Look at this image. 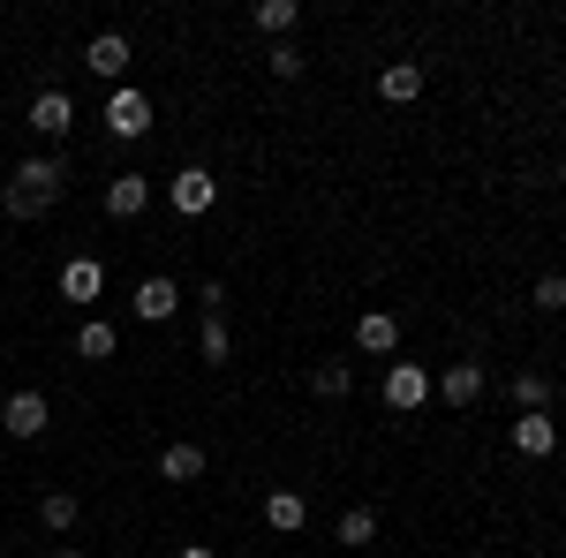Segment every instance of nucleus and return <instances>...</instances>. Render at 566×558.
<instances>
[{"label":"nucleus","mask_w":566,"mask_h":558,"mask_svg":"<svg viewBox=\"0 0 566 558\" xmlns=\"http://www.w3.org/2000/svg\"><path fill=\"white\" fill-rule=\"evenodd\" d=\"M53 197H61V159H23L15 181H8V212H15V219H39Z\"/></svg>","instance_id":"1"},{"label":"nucleus","mask_w":566,"mask_h":558,"mask_svg":"<svg viewBox=\"0 0 566 558\" xmlns=\"http://www.w3.org/2000/svg\"><path fill=\"white\" fill-rule=\"evenodd\" d=\"M106 129L122 136V144H136V136L151 129V98L129 91V84H114V98H106Z\"/></svg>","instance_id":"2"},{"label":"nucleus","mask_w":566,"mask_h":558,"mask_svg":"<svg viewBox=\"0 0 566 558\" xmlns=\"http://www.w3.org/2000/svg\"><path fill=\"white\" fill-rule=\"evenodd\" d=\"M212 197H219V181L205 167H181L175 181H167V204H175L181 219H197V212H212Z\"/></svg>","instance_id":"3"},{"label":"nucleus","mask_w":566,"mask_h":558,"mask_svg":"<svg viewBox=\"0 0 566 558\" xmlns=\"http://www.w3.org/2000/svg\"><path fill=\"white\" fill-rule=\"evenodd\" d=\"M423 400H431V378H423L416 362H392V370H386V408H392V415H416Z\"/></svg>","instance_id":"4"},{"label":"nucleus","mask_w":566,"mask_h":558,"mask_svg":"<svg viewBox=\"0 0 566 558\" xmlns=\"http://www.w3.org/2000/svg\"><path fill=\"white\" fill-rule=\"evenodd\" d=\"M45 392H8V408H0V430L8 438H45Z\"/></svg>","instance_id":"5"},{"label":"nucleus","mask_w":566,"mask_h":558,"mask_svg":"<svg viewBox=\"0 0 566 558\" xmlns=\"http://www.w3.org/2000/svg\"><path fill=\"white\" fill-rule=\"evenodd\" d=\"M136 53H129V39H122V31H98V39L84 45V69L91 76H106V84H122V69H129Z\"/></svg>","instance_id":"6"},{"label":"nucleus","mask_w":566,"mask_h":558,"mask_svg":"<svg viewBox=\"0 0 566 558\" xmlns=\"http://www.w3.org/2000/svg\"><path fill=\"white\" fill-rule=\"evenodd\" d=\"M355 347H363V355H392V347H400V317H392V309H363V317H355Z\"/></svg>","instance_id":"7"},{"label":"nucleus","mask_w":566,"mask_h":558,"mask_svg":"<svg viewBox=\"0 0 566 558\" xmlns=\"http://www.w3.org/2000/svg\"><path fill=\"white\" fill-rule=\"evenodd\" d=\"M69 122H76V98L69 91H39L31 98V129L39 136H69Z\"/></svg>","instance_id":"8"},{"label":"nucleus","mask_w":566,"mask_h":558,"mask_svg":"<svg viewBox=\"0 0 566 558\" xmlns=\"http://www.w3.org/2000/svg\"><path fill=\"white\" fill-rule=\"evenodd\" d=\"M144 204H151V181H144V173H114V181H106V212L114 219H136Z\"/></svg>","instance_id":"9"},{"label":"nucleus","mask_w":566,"mask_h":558,"mask_svg":"<svg viewBox=\"0 0 566 558\" xmlns=\"http://www.w3.org/2000/svg\"><path fill=\"white\" fill-rule=\"evenodd\" d=\"M175 309H181V287H175V280H144V287H136V317H144V325H167Z\"/></svg>","instance_id":"10"},{"label":"nucleus","mask_w":566,"mask_h":558,"mask_svg":"<svg viewBox=\"0 0 566 558\" xmlns=\"http://www.w3.org/2000/svg\"><path fill=\"white\" fill-rule=\"evenodd\" d=\"M438 392H446V408H476V392H483V362H453V370L438 378Z\"/></svg>","instance_id":"11"},{"label":"nucleus","mask_w":566,"mask_h":558,"mask_svg":"<svg viewBox=\"0 0 566 558\" xmlns=\"http://www.w3.org/2000/svg\"><path fill=\"white\" fill-rule=\"evenodd\" d=\"M514 445L544 461V453H559V423H552V415H522V423H514Z\"/></svg>","instance_id":"12"},{"label":"nucleus","mask_w":566,"mask_h":558,"mask_svg":"<svg viewBox=\"0 0 566 558\" xmlns=\"http://www.w3.org/2000/svg\"><path fill=\"white\" fill-rule=\"evenodd\" d=\"M159 475H167V483H197V475H205V445H189V438L167 445V453H159Z\"/></svg>","instance_id":"13"},{"label":"nucleus","mask_w":566,"mask_h":558,"mask_svg":"<svg viewBox=\"0 0 566 558\" xmlns=\"http://www.w3.org/2000/svg\"><path fill=\"white\" fill-rule=\"evenodd\" d=\"M378 91H386L392 106H408V98H423V69L416 61H392L386 76H378Z\"/></svg>","instance_id":"14"},{"label":"nucleus","mask_w":566,"mask_h":558,"mask_svg":"<svg viewBox=\"0 0 566 558\" xmlns=\"http://www.w3.org/2000/svg\"><path fill=\"white\" fill-rule=\"evenodd\" d=\"M264 528L295 536V528H303V491H272V498H264Z\"/></svg>","instance_id":"15"},{"label":"nucleus","mask_w":566,"mask_h":558,"mask_svg":"<svg viewBox=\"0 0 566 558\" xmlns=\"http://www.w3.org/2000/svg\"><path fill=\"white\" fill-rule=\"evenodd\" d=\"M61 295H69V302H91V295H98V264H91V257H69V264H61Z\"/></svg>","instance_id":"16"},{"label":"nucleus","mask_w":566,"mask_h":558,"mask_svg":"<svg viewBox=\"0 0 566 558\" xmlns=\"http://www.w3.org/2000/svg\"><path fill=\"white\" fill-rule=\"evenodd\" d=\"M39 520L53 528V536H69V528H76V498H69V491H45V498H39Z\"/></svg>","instance_id":"17"},{"label":"nucleus","mask_w":566,"mask_h":558,"mask_svg":"<svg viewBox=\"0 0 566 558\" xmlns=\"http://www.w3.org/2000/svg\"><path fill=\"white\" fill-rule=\"evenodd\" d=\"M514 400H522V415H544V408H552V386H544L536 370H514Z\"/></svg>","instance_id":"18"},{"label":"nucleus","mask_w":566,"mask_h":558,"mask_svg":"<svg viewBox=\"0 0 566 558\" xmlns=\"http://www.w3.org/2000/svg\"><path fill=\"white\" fill-rule=\"evenodd\" d=\"M370 536H378V514H370V506H348V514H340V544H348V551H363Z\"/></svg>","instance_id":"19"},{"label":"nucleus","mask_w":566,"mask_h":558,"mask_svg":"<svg viewBox=\"0 0 566 558\" xmlns=\"http://www.w3.org/2000/svg\"><path fill=\"white\" fill-rule=\"evenodd\" d=\"M348 386H355L348 362H317V370H310V392H317V400H340Z\"/></svg>","instance_id":"20"},{"label":"nucleus","mask_w":566,"mask_h":558,"mask_svg":"<svg viewBox=\"0 0 566 558\" xmlns=\"http://www.w3.org/2000/svg\"><path fill=\"white\" fill-rule=\"evenodd\" d=\"M76 355H84V362H106V355H114V325H84V333H76Z\"/></svg>","instance_id":"21"},{"label":"nucleus","mask_w":566,"mask_h":558,"mask_svg":"<svg viewBox=\"0 0 566 558\" xmlns=\"http://www.w3.org/2000/svg\"><path fill=\"white\" fill-rule=\"evenodd\" d=\"M234 355V340H227V317L219 309H205V362H227Z\"/></svg>","instance_id":"22"},{"label":"nucleus","mask_w":566,"mask_h":558,"mask_svg":"<svg viewBox=\"0 0 566 558\" xmlns=\"http://www.w3.org/2000/svg\"><path fill=\"white\" fill-rule=\"evenodd\" d=\"M295 15H303L295 0H264V8H258V31H295Z\"/></svg>","instance_id":"23"},{"label":"nucleus","mask_w":566,"mask_h":558,"mask_svg":"<svg viewBox=\"0 0 566 558\" xmlns=\"http://www.w3.org/2000/svg\"><path fill=\"white\" fill-rule=\"evenodd\" d=\"M264 69H272L280 84H295V76H303V53H295V45H272V53H264Z\"/></svg>","instance_id":"24"},{"label":"nucleus","mask_w":566,"mask_h":558,"mask_svg":"<svg viewBox=\"0 0 566 558\" xmlns=\"http://www.w3.org/2000/svg\"><path fill=\"white\" fill-rule=\"evenodd\" d=\"M536 309H566V272H544L536 280Z\"/></svg>","instance_id":"25"},{"label":"nucleus","mask_w":566,"mask_h":558,"mask_svg":"<svg viewBox=\"0 0 566 558\" xmlns=\"http://www.w3.org/2000/svg\"><path fill=\"white\" fill-rule=\"evenodd\" d=\"M181 558H212V551H205V544H181Z\"/></svg>","instance_id":"26"},{"label":"nucleus","mask_w":566,"mask_h":558,"mask_svg":"<svg viewBox=\"0 0 566 558\" xmlns=\"http://www.w3.org/2000/svg\"><path fill=\"white\" fill-rule=\"evenodd\" d=\"M53 558H91V551H76V544H61V551H53Z\"/></svg>","instance_id":"27"}]
</instances>
